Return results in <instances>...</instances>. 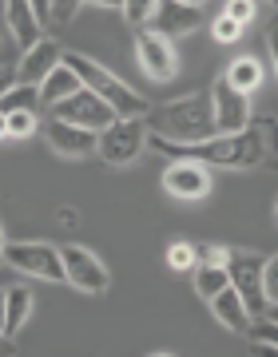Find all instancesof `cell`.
<instances>
[{"label":"cell","instance_id":"6da1fadb","mask_svg":"<svg viewBox=\"0 0 278 357\" xmlns=\"http://www.w3.org/2000/svg\"><path fill=\"white\" fill-rule=\"evenodd\" d=\"M152 147L167 159H195L203 167H231V171H258L270 167L278 171V119L258 115L242 131L231 135H211L203 143H171L163 135H152Z\"/></svg>","mask_w":278,"mask_h":357},{"label":"cell","instance_id":"7a4b0ae2","mask_svg":"<svg viewBox=\"0 0 278 357\" xmlns=\"http://www.w3.org/2000/svg\"><path fill=\"white\" fill-rule=\"evenodd\" d=\"M147 128L171 143H203L219 135L215 131V107H211V91H191L183 100L159 103L147 112Z\"/></svg>","mask_w":278,"mask_h":357},{"label":"cell","instance_id":"3957f363","mask_svg":"<svg viewBox=\"0 0 278 357\" xmlns=\"http://www.w3.org/2000/svg\"><path fill=\"white\" fill-rule=\"evenodd\" d=\"M64 64L76 72L84 88H92L96 96H103V100L112 103L115 115H147V100H143V96H136L124 79L112 76V72H108V68H100L96 60L76 56V52H64Z\"/></svg>","mask_w":278,"mask_h":357},{"label":"cell","instance_id":"277c9868","mask_svg":"<svg viewBox=\"0 0 278 357\" xmlns=\"http://www.w3.org/2000/svg\"><path fill=\"white\" fill-rule=\"evenodd\" d=\"M147 119L143 115H115L112 123L100 131V143H96V155H100L103 163L112 167H127L136 163L139 151L147 147Z\"/></svg>","mask_w":278,"mask_h":357},{"label":"cell","instance_id":"5b68a950","mask_svg":"<svg viewBox=\"0 0 278 357\" xmlns=\"http://www.w3.org/2000/svg\"><path fill=\"white\" fill-rule=\"evenodd\" d=\"M263 266H266V255H254V250H227V274H231V286L239 290L242 306L251 310V318H263V314H266Z\"/></svg>","mask_w":278,"mask_h":357},{"label":"cell","instance_id":"8992f818","mask_svg":"<svg viewBox=\"0 0 278 357\" xmlns=\"http://www.w3.org/2000/svg\"><path fill=\"white\" fill-rule=\"evenodd\" d=\"M4 262L16 266V270H24V274H32V278L64 282L60 246H48V243H4Z\"/></svg>","mask_w":278,"mask_h":357},{"label":"cell","instance_id":"52a82bcc","mask_svg":"<svg viewBox=\"0 0 278 357\" xmlns=\"http://www.w3.org/2000/svg\"><path fill=\"white\" fill-rule=\"evenodd\" d=\"M52 119H64V123H76V128H92V131H103L108 123L115 119L112 103L96 96L92 88H80L72 91L68 100L52 103Z\"/></svg>","mask_w":278,"mask_h":357},{"label":"cell","instance_id":"ba28073f","mask_svg":"<svg viewBox=\"0 0 278 357\" xmlns=\"http://www.w3.org/2000/svg\"><path fill=\"white\" fill-rule=\"evenodd\" d=\"M211 107H215V131L219 135L242 131L251 123V96L239 91L227 76H219L215 84H211Z\"/></svg>","mask_w":278,"mask_h":357},{"label":"cell","instance_id":"9c48e42d","mask_svg":"<svg viewBox=\"0 0 278 357\" xmlns=\"http://www.w3.org/2000/svg\"><path fill=\"white\" fill-rule=\"evenodd\" d=\"M60 258H64V282L76 286L84 294H103L108 290V266L100 258L92 255L88 246H60Z\"/></svg>","mask_w":278,"mask_h":357},{"label":"cell","instance_id":"30bf717a","mask_svg":"<svg viewBox=\"0 0 278 357\" xmlns=\"http://www.w3.org/2000/svg\"><path fill=\"white\" fill-rule=\"evenodd\" d=\"M136 56H139V68L147 72L152 79H171L179 68V56L175 48H171V40H163L159 32H152V28H139L136 32Z\"/></svg>","mask_w":278,"mask_h":357},{"label":"cell","instance_id":"8fae6325","mask_svg":"<svg viewBox=\"0 0 278 357\" xmlns=\"http://www.w3.org/2000/svg\"><path fill=\"white\" fill-rule=\"evenodd\" d=\"M203 24V4H183V0H159L152 13V32H159L163 40L191 36Z\"/></svg>","mask_w":278,"mask_h":357},{"label":"cell","instance_id":"7c38bea8","mask_svg":"<svg viewBox=\"0 0 278 357\" xmlns=\"http://www.w3.org/2000/svg\"><path fill=\"white\" fill-rule=\"evenodd\" d=\"M163 191L175 195V199L195 203V199H207V191H211V175H207V167L195 163V159H179V163H171L163 171Z\"/></svg>","mask_w":278,"mask_h":357},{"label":"cell","instance_id":"4fadbf2b","mask_svg":"<svg viewBox=\"0 0 278 357\" xmlns=\"http://www.w3.org/2000/svg\"><path fill=\"white\" fill-rule=\"evenodd\" d=\"M44 135H48V147L56 155H64V159H84L100 143V131L76 128V123H64V119H48L44 123Z\"/></svg>","mask_w":278,"mask_h":357},{"label":"cell","instance_id":"5bb4252c","mask_svg":"<svg viewBox=\"0 0 278 357\" xmlns=\"http://www.w3.org/2000/svg\"><path fill=\"white\" fill-rule=\"evenodd\" d=\"M64 60V48L56 44V40H44L40 36L32 48L24 52V60L16 64V84H32V88H40L44 79L56 72V64Z\"/></svg>","mask_w":278,"mask_h":357},{"label":"cell","instance_id":"9a60e30c","mask_svg":"<svg viewBox=\"0 0 278 357\" xmlns=\"http://www.w3.org/2000/svg\"><path fill=\"white\" fill-rule=\"evenodd\" d=\"M4 20H8V32H13V40L20 44V48H32L40 40V16H36V8L28 4V0H4Z\"/></svg>","mask_w":278,"mask_h":357},{"label":"cell","instance_id":"2e32d148","mask_svg":"<svg viewBox=\"0 0 278 357\" xmlns=\"http://www.w3.org/2000/svg\"><path fill=\"white\" fill-rule=\"evenodd\" d=\"M211 310H215V318L223 321L227 330H235V333L251 330V310L242 306V298H239V290H235V286H223V290L211 298Z\"/></svg>","mask_w":278,"mask_h":357},{"label":"cell","instance_id":"e0dca14e","mask_svg":"<svg viewBox=\"0 0 278 357\" xmlns=\"http://www.w3.org/2000/svg\"><path fill=\"white\" fill-rule=\"evenodd\" d=\"M80 88H84V84H80V76L60 60V64H56V72L40 84V103H60V100H68V96H72V91H80Z\"/></svg>","mask_w":278,"mask_h":357},{"label":"cell","instance_id":"ac0fdd59","mask_svg":"<svg viewBox=\"0 0 278 357\" xmlns=\"http://www.w3.org/2000/svg\"><path fill=\"white\" fill-rule=\"evenodd\" d=\"M28 314H32V290H24V286H13L8 290V314H4V333H20L24 330Z\"/></svg>","mask_w":278,"mask_h":357},{"label":"cell","instance_id":"d6986e66","mask_svg":"<svg viewBox=\"0 0 278 357\" xmlns=\"http://www.w3.org/2000/svg\"><path fill=\"white\" fill-rule=\"evenodd\" d=\"M223 76H227L239 91H247V96H251V91L263 84V64H258L254 56H242V60H235V64H231Z\"/></svg>","mask_w":278,"mask_h":357},{"label":"cell","instance_id":"ffe728a7","mask_svg":"<svg viewBox=\"0 0 278 357\" xmlns=\"http://www.w3.org/2000/svg\"><path fill=\"white\" fill-rule=\"evenodd\" d=\"M223 286H231L227 262H223V266H195V290H199L203 302H211Z\"/></svg>","mask_w":278,"mask_h":357},{"label":"cell","instance_id":"44dd1931","mask_svg":"<svg viewBox=\"0 0 278 357\" xmlns=\"http://www.w3.org/2000/svg\"><path fill=\"white\" fill-rule=\"evenodd\" d=\"M40 103V88H32V84H16L13 91H4L0 96V112L13 115V112H36Z\"/></svg>","mask_w":278,"mask_h":357},{"label":"cell","instance_id":"7402d4cb","mask_svg":"<svg viewBox=\"0 0 278 357\" xmlns=\"http://www.w3.org/2000/svg\"><path fill=\"white\" fill-rule=\"evenodd\" d=\"M155 4H159V0H124V8H119V13H124V16H127V20H131L136 28H143L147 20H152Z\"/></svg>","mask_w":278,"mask_h":357},{"label":"cell","instance_id":"603a6c76","mask_svg":"<svg viewBox=\"0 0 278 357\" xmlns=\"http://www.w3.org/2000/svg\"><path fill=\"white\" fill-rule=\"evenodd\" d=\"M223 262H227V246L195 243V266H223Z\"/></svg>","mask_w":278,"mask_h":357},{"label":"cell","instance_id":"cb8c5ba5","mask_svg":"<svg viewBox=\"0 0 278 357\" xmlns=\"http://www.w3.org/2000/svg\"><path fill=\"white\" fill-rule=\"evenodd\" d=\"M167 266L171 270H191L195 266V243H171V250H167Z\"/></svg>","mask_w":278,"mask_h":357},{"label":"cell","instance_id":"d4e9b609","mask_svg":"<svg viewBox=\"0 0 278 357\" xmlns=\"http://www.w3.org/2000/svg\"><path fill=\"white\" fill-rule=\"evenodd\" d=\"M36 131V112H13L8 115V139H24Z\"/></svg>","mask_w":278,"mask_h":357},{"label":"cell","instance_id":"484cf974","mask_svg":"<svg viewBox=\"0 0 278 357\" xmlns=\"http://www.w3.org/2000/svg\"><path fill=\"white\" fill-rule=\"evenodd\" d=\"M211 32H215L219 44H235V40L242 36V24H239V20H231V16L223 13V16L215 20V24H211Z\"/></svg>","mask_w":278,"mask_h":357},{"label":"cell","instance_id":"4316f807","mask_svg":"<svg viewBox=\"0 0 278 357\" xmlns=\"http://www.w3.org/2000/svg\"><path fill=\"white\" fill-rule=\"evenodd\" d=\"M263 290H266V306H278V255L266 258V266H263Z\"/></svg>","mask_w":278,"mask_h":357},{"label":"cell","instance_id":"83f0119b","mask_svg":"<svg viewBox=\"0 0 278 357\" xmlns=\"http://www.w3.org/2000/svg\"><path fill=\"white\" fill-rule=\"evenodd\" d=\"M251 342H266V345H278V321L266 318V321H251Z\"/></svg>","mask_w":278,"mask_h":357},{"label":"cell","instance_id":"f1b7e54d","mask_svg":"<svg viewBox=\"0 0 278 357\" xmlns=\"http://www.w3.org/2000/svg\"><path fill=\"white\" fill-rule=\"evenodd\" d=\"M223 13H227L231 20H239V24L247 28V24L254 20V13H258V8H254V0H227V8H223Z\"/></svg>","mask_w":278,"mask_h":357},{"label":"cell","instance_id":"f546056e","mask_svg":"<svg viewBox=\"0 0 278 357\" xmlns=\"http://www.w3.org/2000/svg\"><path fill=\"white\" fill-rule=\"evenodd\" d=\"M84 4V0H52V20H60V24H68L72 16H76V8Z\"/></svg>","mask_w":278,"mask_h":357},{"label":"cell","instance_id":"4dcf8cb0","mask_svg":"<svg viewBox=\"0 0 278 357\" xmlns=\"http://www.w3.org/2000/svg\"><path fill=\"white\" fill-rule=\"evenodd\" d=\"M16 88V68H0V96Z\"/></svg>","mask_w":278,"mask_h":357},{"label":"cell","instance_id":"1f68e13d","mask_svg":"<svg viewBox=\"0 0 278 357\" xmlns=\"http://www.w3.org/2000/svg\"><path fill=\"white\" fill-rule=\"evenodd\" d=\"M32 8H36V16H40V24H48L52 20V0H28Z\"/></svg>","mask_w":278,"mask_h":357},{"label":"cell","instance_id":"d6a6232c","mask_svg":"<svg viewBox=\"0 0 278 357\" xmlns=\"http://www.w3.org/2000/svg\"><path fill=\"white\" fill-rule=\"evenodd\" d=\"M13 349H16L13 333H4V330H0V354H13Z\"/></svg>","mask_w":278,"mask_h":357},{"label":"cell","instance_id":"836d02e7","mask_svg":"<svg viewBox=\"0 0 278 357\" xmlns=\"http://www.w3.org/2000/svg\"><path fill=\"white\" fill-rule=\"evenodd\" d=\"M4 314H8V290H0V330H4Z\"/></svg>","mask_w":278,"mask_h":357},{"label":"cell","instance_id":"e575fe53","mask_svg":"<svg viewBox=\"0 0 278 357\" xmlns=\"http://www.w3.org/2000/svg\"><path fill=\"white\" fill-rule=\"evenodd\" d=\"M84 4H100V8H124V0H84Z\"/></svg>","mask_w":278,"mask_h":357},{"label":"cell","instance_id":"d590c367","mask_svg":"<svg viewBox=\"0 0 278 357\" xmlns=\"http://www.w3.org/2000/svg\"><path fill=\"white\" fill-rule=\"evenodd\" d=\"M270 56H275V72H278V28L270 32Z\"/></svg>","mask_w":278,"mask_h":357},{"label":"cell","instance_id":"8d00e7d4","mask_svg":"<svg viewBox=\"0 0 278 357\" xmlns=\"http://www.w3.org/2000/svg\"><path fill=\"white\" fill-rule=\"evenodd\" d=\"M0 139H8V115L0 112Z\"/></svg>","mask_w":278,"mask_h":357},{"label":"cell","instance_id":"74e56055","mask_svg":"<svg viewBox=\"0 0 278 357\" xmlns=\"http://www.w3.org/2000/svg\"><path fill=\"white\" fill-rule=\"evenodd\" d=\"M0 266H4V230H0Z\"/></svg>","mask_w":278,"mask_h":357},{"label":"cell","instance_id":"f35d334b","mask_svg":"<svg viewBox=\"0 0 278 357\" xmlns=\"http://www.w3.org/2000/svg\"><path fill=\"white\" fill-rule=\"evenodd\" d=\"M270 318H275V321H278V306H270Z\"/></svg>","mask_w":278,"mask_h":357},{"label":"cell","instance_id":"ab89813d","mask_svg":"<svg viewBox=\"0 0 278 357\" xmlns=\"http://www.w3.org/2000/svg\"><path fill=\"white\" fill-rule=\"evenodd\" d=\"M275 222H278V199H275Z\"/></svg>","mask_w":278,"mask_h":357},{"label":"cell","instance_id":"60d3db41","mask_svg":"<svg viewBox=\"0 0 278 357\" xmlns=\"http://www.w3.org/2000/svg\"><path fill=\"white\" fill-rule=\"evenodd\" d=\"M183 4H203V0H183Z\"/></svg>","mask_w":278,"mask_h":357},{"label":"cell","instance_id":"b9f144b4","mask_svg":"<svg viewBox=\"0 0 278 357\" xmlns=\"http://www.w3.org/2000/svg\"><path fill=\"white\" fill-rule=\"evenodd\" d=\"M0 44H4V36H0Z\"/></svg>","mask_w":278,"mask_h":357}]
</instances>
